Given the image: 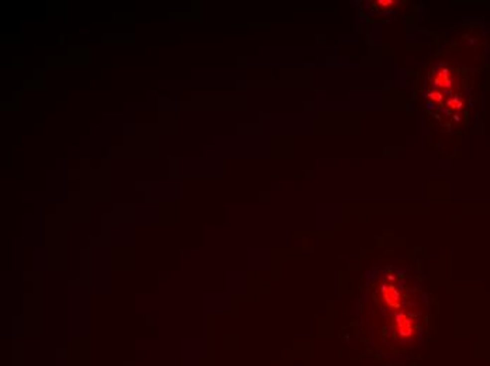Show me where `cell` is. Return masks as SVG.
<instances>
[{
    "mask_svg": "<svg viewBox=\"0 0 490 366\" xmlns=\"http://www.w3.org/2000/svg\"><path fill=\"white\" fill-rule=\"evenodd\" d=\"M397 328H399V334L401 337H410L413 334V323L407 316L400 314L397 317Z\"/></svg>",
    "mask_w": 490,
    "mask_h": 366,
    "instance_id": "obj_2",
    "label": "cell"
},
{
    "mask_svg": "<svg viewBox=\"0 0 490 366\" xmlns=\"http://www.w3.org/2000/svg\"><path fill=\"white\" fill-rule=\"evenodd\" d=\"M382 296L383 300L391 306V307L397 308L400 307V293L396 289L394 286H382Z\"/></svg>",
    "mask_w": 490,
    "mask_h": 366,
    "instance_id": "obj_1",
    "label": "cell"
}]
</instances>
